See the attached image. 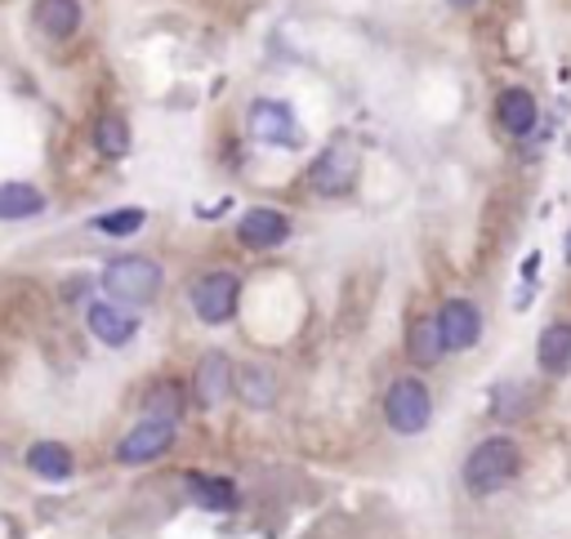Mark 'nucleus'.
I'll return each instance as SVG.
<instances>
[{
  "label": "nucleus",
  "instance_id": "nucleus-1",
  "mask_svg": "<svg viewBox=\"0 0 571 539\" xmlns=\"http://www.w3.org/2000/svg\"><path fill=\"white\" fill-rule=\"evenodd\" d=\"M161 282H166L161 263L148 258V254H121V258H112V263L103 267V291H108V299L121 304V308H143V304H152V299L161 295Z\"/></svg>",
  "mask_w": 571,
  "mask_h": 539
},
{
  "label": "nucleus",
  "instance_id": "nucleus-2",
  "mask_svg": "<svg viewBox=\"0 0 571 539\" xmlns=\"http://www.w3.org/2000/svg\"><path fill=\"white\" fill-rule=\"evenodd\" d=\"M518 468H522L518 441H509V437H487V441H478L473 455L464 459V486H469L473 495H495L500 486H509V481L518 477Z\"/></svg>",
  "mask_w": 571,
  "mask_h": 539
},
{
  "label": "nucleus",
  "instance_id": "nucleus-3",
  "mask_svg": "<svg viewBox=\"0 0 571 539\" xmlns=\"http://www.w3.org/2000/svg\"><path fill=\"white\" fill-rule=\"evenodd\" d=\"M384 419H389V428L402 433V437L424 433L429 419H433V397H429V388H424L420 379H393L389 393H384Z\"/></svg>",
  "mask_w": 571,
  "mask_h": 539
},
{
  "label": "nucleus",
  "instance_id": "nucleus-4",
  "mask_svg": "<svg viewBox=\"0 0 571 539\" xmlns=\"http://www.w3.org/2000/svg\"><path fill=\"white\" fill-rule=\"evenodd\" d=\"M237 299H241V277L228 273V267H219V273H206V277L192 282V313H197L206 326L232 322Z\"/></svg>",
  "mask_w": 571,
  "mask_h": 539
},
{
  "label": "nucleus",
  "instance_id": "nucleus-5",
  "mask_svg": "<svg viewBox=\"0 0 571 539\" xmlns=\"http://www.w3.org/2000/svg\"><path fill=\"white\" fill-rule=\"evenodd\" d=\"M246 125H250V139H259L268 148H300L304 143V130H300L291 103H277V99H254L246 112Z\"/></svg>",
  "mask_w": 571,
  "mask_h": 539
},
{
  "label": "nucleus",
  "instance_id": "nucleus-6",
  "mask_svg": "<svg viewBox=\"0 0 571 539\" xmlns=\"http://www.w3.org/2000/svg\"><path fill=\"white\" fill-rule=\"evenodd\" d=\"M358 148L353 143H331L318 161H313V170H309V183H313V192L318 196H344V192H353V183H358Z\"/></svg>",
  "mask_w": 571,
  "mask_h": 539
},
{
  "label": "nucleus",
  "instance_id": "nucleus-7",
  "mask_svg": "<svg viewBox=\"0 0 571 539\" xmlns=\"http://www.w3.org/2000/svg\"><path fill=\"white\" fill-rule=\"evenodd\" d=\"M170 446H174V424H170V419H152V415H143V424H134V428L117 441V459H121V464H130V468H139V464L161 459Z\"/></svg>",
  "mask_w": 571,
  "mask_h": 539
},
{
  "label": "nucleus",
  "instance_id": "nucleus-8",
  "mask_svg": "<svg viewBox=\"0 0 571 539\" xmlns=\"http://www.w3.org/2000/svg\"><path fill=\"white\" fill-rule=\"evenodd\" d=\"M433 322H438L442 353H464V348H473L478 335H482V313H478L473 299H447Z\"/></svg>",
  "mask_w": 571,
  "mask_h": 539
},
{
  "label": "nucleus",
  "instance_id": "nucleus-9",
  "mask_svg": "<svg viewBox=\"0 0 571 539\" xmlns=\"http://www.w3.org/2000/svg\"><path fill=\"white\" fill-rule=\"evenodd\" d=\"M237 236L250 250H277L286 236H291V218H286L281 210H272V205H254V210L241 214Z\"/></svg>",
  "mask_w": 571,
  "mask_h": 539
},
{
  "label": "nucleus",
  "instance_id": "nucleus-10",
  "mask_svg": "<svg viewBox=\"0 0 571 539\" xmlns=\"http://www.w3.org/2000/svg\"><path fill=\"white\" fill-rule=\"evenodd\" d=\"M86 326H90V335L99 339V344H108V348H126L134 335H139V317H130V308H121V304H90L86 308Z\"/></svg>",
  "mask_w": 571,
  "mask_h": 539
},
{
  "label": "nucleus",
  "instance_id": "nucleus-11",
  "mask_svg": "<svg viewBox=\"0 0 571 539\" xmlns=\"http://www.w3.org/2000/svg\"><path fill=\"white\" fill-rule=\"evenodd\" d=\"M81 19H86L81 0H37V6H32V23H37V32H41L46 41H68V37H77V32H81Z\"/></svg>",
  "mask_w": 571,
  "mask_h": 539
},
{
  "label": "nucleus",
  "instance_id": "nucleus-12",
  "mask_svg": "<svg viewBox=\"0 0 571 539\" xmlns=\"http://www.w3.org/2000/svg\"><path fill=\"white\" fill-rule=\"evenodd\" d=\"M232 393V362L223 357V353H206L201 362H197V375H192V397H197V406H219L223 397Z\"/></svg>",
  "mask_w": 571,
  "mask_h": 539
},
{
  "label": "nucleus",
  "instance_id": "nucleus-13",
  "mask_svg": "<svg viewBox=\"0 0 571 539\" xmlns=\"http://www.w3.org/2000/svg\"><path fill=\"white\" fill-rule=\"evenodd\" d=\"M495 116H500V125L509 130V134H531L535 130V121H540V108H535V94L531 90H500V99H495Z\"/></svg>",
  "mask_w": 571,
  "mask_h": 539
},
{
  "label": "nucleus",
  "instance_id": "nucleus-14",
  "mask_svg": "<svg viewBox=\"0 0 571 539\" xmlns=\"http://www.w3.org/2000/svg\"><path fill=\"white\" fill-rule=\"evenodd\" d=\"M46 210V192L32 183H0V223L37 218Z\"/></svg>",
  "mask_w": 571,
  "mask_h": 539
},
{
  "label": "nucleus",
  "instance_id": "nucleus-15",
  "mask_svg": "<svg viewBox=\"0 0 571 539\" xmlns=\"http://www.w3.org/2000/svg\"><path fill=\"white\" fill-rule=\"evenodd\" d=\"M28 468L37 477H46V481H68L77 459H72V450L63 441H37V446H28Z\"/></svg>",
  "mask_w": 571,
  "mask_h": 539
},
{
  "label": "nucleus",
  "instance_id": "nucleus-16",
  "mask_svg": "<svg viewBox=\"0 0 571 539\" xmlns=\"http://www.w3.org/2000/svg\"><path fill=\"white\" fill-rule=\"evenodd\" d=\"M188 490L197 499V508H210V512H232L241 504L237 486L228 477H206V472H188Z\"/></svg>",
  "mask_w": 571,
  "mask_h": 539
},
{
  "label": "nucleus",
  "instance_id": "nucleus-17",
  "mask_svg": "<svg viewBox=\"0 0 571 539\" xmlns=\"http://www.w3.org/2000/svg\"><path fill=\"white\" fill-rule=\"evenodd\" d=\"M535 357H540L544 375H571V322L549 326L535 344Z\"/></svg>",
  "mask_w": 571,
  "mask_h": 539
},
{
  "label": "nucleus",
  "instance_id": "nucleus-18",
  "mask_svg": "<svg viewBox=\"0 0 571 539\" xmlns=\"http://www.w3.org/2000/svg\"><path fill=\"white\" fill-rule=\"evenodd\" d=\"M232 388H237V397H241L246 406H254V410H263V406L277 401V379H272V370H263V366H241L237 379H232Z\"/></svg>",
  "mask_w": 571,
  "mask_h": 539
},
{
  "label": "nucleus",
  "instance_id": "nucleus-19",
  "mask_svg": "<svg viewBox=\"0 0 571 539\" xmlns=\"http://www.w3.org/2000/svg\"><path fill=\"white\" fill-rule=\"evenodd\" d=\"M94 148H99V156L121 161V156L130 152V125H126V116L103 112V116L94 121Z\"/></svg>",
  "mask_w": 571,
  "mask_h": 539
},
{
  "label": "nucleus",
  "instance_id": "nucleus-20",
  "mask_svg": "<svg viewBox=\"0 0 571 539\" xmlns=\"http://www.w3.org/2000/svg\"><path fill=\"white\" fill-rule=\"evenodd\" d=\"M143 415L179 424V419H183V388H179L174 379H161V384H152V393L143 397Z\"/></svg>",
  "mask_w": 571,
  "mask_h": 539
},
{
  "label": "nucleus",
  "instance_id": "nucleus-21",
  "mask_svg": "<svg viewBox=\"0 0 571 539\" xmlns=\"http://www.w3.org/2000/svg\"><path fill=\"white\" fill-rule=\"evenodd\" d=\"M407 348H411V357L424 366V362H438L442 357V339H438V322L433 317H420L415 326H411V339H407Z\"/></svg>",
  "mask_w": 571,
  "mask_h": 539
},
{
  "label": "nucleus",
  "instance_id": "nucleus-22",
  "mask_svg": "<svg viewBox=\"0 0 571 539\" xmlns=\"http://www.w3.org/2000/svg\"><path fill=\"white\" fill-rule=\"evenodd\" d=\"M143 223H148V214H143L139 205H126V210H112V214H99V218H94V227H99L103 236H134Z\"/></svg>",
  "mask_w": 571,
  "mask_h": 539
},
{
  "label": "nucleus",
  "instance_id": "nucleus-23",
  "mask_svg": "<svg viewBox=\"0 0 571 539\" xmlns=\"http://www.w3.org/2000/svg\"><path fill=\"white\" fill-rule=\"evenodd\" d=\"M447 6H455V10H473L478 0H447Z\"/></svg>",
  "mask_w": 571,
  "mask_h": 539
},
{
  "label": "nucleus",
  "instance_id": "nucleus-24",
  "mask_svg": "<svg viewBox=\"0 0 571 539\" xmlns=\"http://www.w3.org/2000/svg\"><path fill=\"white\" fill-rule=\"evenodd\" d=\"M567 263H571V232H567Z\"/></svg>",
  "mask_w": 571,
  "mask_h": 539
}]
</instances>
